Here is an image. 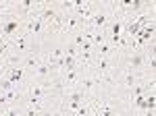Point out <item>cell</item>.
<instances>
[{"mask_svg":"<svg viewBox=\"0 0 156 116\" xmlns=\"http://www.w3.org/2000/svg\"><path fill=\"white\" fill-rule=\"evenodd\" d=\"M21 25L23 21L17 17V15H12V17H6V19H2V25H0V33L4 35V37H11L15 35L19 29H21Z\"/></svg>","mask_w":156,"mask_h":116,"instance_id":"obj_1","label":"cell"},{"mask_svg":"<svg viewBox=\"0 0 156 116\" xmlns=\"http://www.w3.org/2000/svg\"><path fill=\"white\" fill-rule=\"evenodd\" d=\"M6 69H9V67H6V62H4V60H0V79L6 75Z\"/></svg>","mask_w":156,"mask_h":116,"instance_id":"obj_2","label":"cell"}]
</instances>
